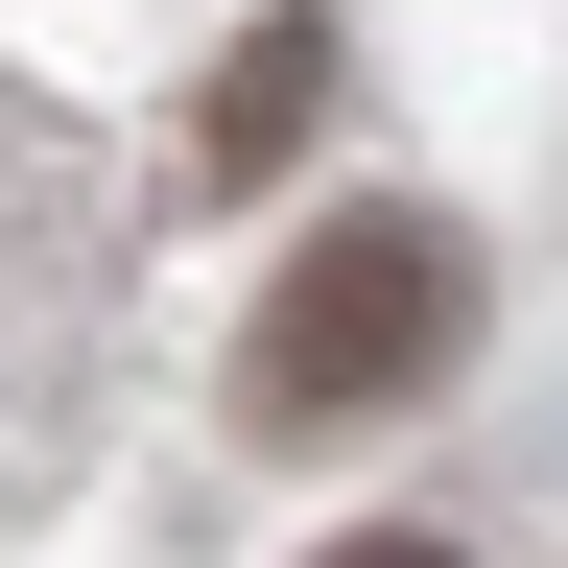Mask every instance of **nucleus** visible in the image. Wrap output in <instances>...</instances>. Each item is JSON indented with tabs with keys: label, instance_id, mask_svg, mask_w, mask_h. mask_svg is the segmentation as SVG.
<instances>
[{
	"label": "nucleus",
	"instance_id": "obj_1",
	"mask_svg": "<svg viewBox=\"0 0 568 568\" xmlns=\"http://www.w3.org/2000/svg\"><path fill=\"white\" fill-rule=\"evenodd\" d=\"M450 308H474L450 213H332V237L261 284V332H237V403H261V426H355V403H403L426 355H450Z\"/></svg>",
	"mask_w": 568,
	"mask_h": 568
},
{
	"label": "nucleus",
	"instance_id": "obj_2",
	"mask_svg": "<svg viewBox=\"0 0 568 568\" xmlns=\"http://www.w3.org/2000/svg\"><path fill=\"white\" fill-rule=\"evenodd\" d=\"M332 119V24L284 0V24H237L213 48V95H190V190H284V142Z\"/></svg>",
	"mask_w": 568,
	"mask_h": 568
},
{
	"label": "nucleus",
	"instance_id": "obj_3",
	"mask_svg": "<svg viewBox=\"0 0 568 568\" xmlns=\"http://www.w3.org/2000/svg\"><path fill=\"white\" fill-rule=\"evenodd\" d=\"M308 568H450V545H426V521H355V545H308Z\"/></svg>",
	"mask_w": 568,
	"mask_h": 568
}]
</instances>
